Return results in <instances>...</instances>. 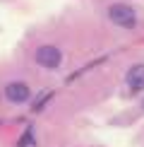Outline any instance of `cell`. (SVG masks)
Wrapping results in <instances>:
<instances>
[{"label": "cell", "mask_w": 144, "mask_h": 147, "mask_svg": "<svg viewBox=\"0 0 144 147\" xmlns=\"http://www.w3.org/2000/svg\"><path fill=\"white\" fill-rule=\"evenodd\" d=\"M5 94H7L10 101L22 104V101L29 99V84H24V82H10L7 89H5Z\"/></svg>", "instance_id": "3957f363"}, {"label": "cell", "mask_w": 144, "mask_h": 147, "mask_svg": "<svg viewBox=\"0 0 144 147\" xmlns=\"http://www.w3.org/2000/svg\"><path fill=\"white\" fill-rule=\"evenodd\" d=\"M60 58H63V56H60V51L55 46H41L39 51H36V63H39L41 68H51V70L58 68Z\"/></svg>", "instance_id": "7a4b0ae2"}, {"label": "cell", "mask_w": 144, "mask_h": 147, "mask_svg": "<svg viewBox=\"0 0 144 147\" xmlns=\"http://www.w3.org/2000/svg\"><path fill=\"white\" fill-rule=\"evenodd\" d=\"M142 106H144V104H142Z\"/></svg>", "instance_id": "8992f818"}, {"label": "cell", "mask_w": 144, "mask_h": 147, "mask_svg": "<svg viewBox=\"0 0 144 147\" xmlns=\"http://www.w3.org/2000/svg\"><path fill=\"white\" fill-rule=\"evenodd\" d=\"M27 145H31V133H27V135L22 138V142H19V147H27Z\"/></svg>", "instance_id": "5b68a950"}, {"label": "cell", "mask_w": 144, "mask_h": 147, "mask_svg": "<svg viewBox=\"0 0 144 147\" xmlns=\"http://www.w3.org/2000/svg\"><path fill=\"white\" fill-rule=\"evenodd\" d=\"M111 20L118 24V27H125V29H132L135 27V22H137V17H135V10L130 7V5H123V3H115V5H111Z\"/></svg>", "instance_id": "6da1fadb"}, {"label": "cell", "mask_w": 144, "mask_h": 147, "mask_svg": "<svg viewBox=\"0 0 144 147\" xmlns=\"http://www.w3.org/2000/svg\"><path fill=\"white\" fill-rule=\"evenodd\" d=\"M127 84L132 89H144V65H132V68H130Z\"/></svg>", "instance_id": "277c9868"}]
</instances>
